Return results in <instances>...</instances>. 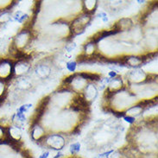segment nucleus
<instances>
[{"mask_svg": "<svg viewBox=\"0 0 158 158\" xmlns=\"http://www.w3.org/2000/svg\"><path fill=\"white\" fill-rule=\"evenodd\" d=\"M30 107H31V105H30V104L23 105V106H22L21 107H19V108L17 109V113H22V114H23L24 112H26V111L30 109Z\"/></svg>", "mask_w": 158, "mask_h": 158, "instance_id": "423d86ee", "label": "nucleus"}, {"mask_svg": "<svg viewBox=\"0 0 158 158\" xmlns=\"http://www.w3.org/2000/svg\"><path fill=\"white\" fill-rule=\"evenodd\" d=\"M67 69H69V71L73 72L76 69V62L75 61H69V63L67 64Z\"/></svg>", "mask_w": 158, "mask_h": 158, "instance_id": "0eeeda50", "label": "nucleus"}, {"mask_svg": "<svg viewBox=\"0 0 158 158\" xmlns=\"http://www.w3.org/2000/svg\"><path fill=\"white\" fill-rule=\"evenodd\" d=\"M124 119L126 120L127 122H129V123H133V122H134V120H135V118H134L133 117L128 116V117H125V118H124Z\"/></svg>", "mask_w": 158, "mask_h": 158, "instance_id": "1a4fd4ad", "label": "nucleus"}, {"mask_svg": "<svg viewBox=\"0 0 158 158\" xmlns=\"http://www.w3.org/2000/svg\"><path fill=\"white\" fill-rule=\"evenodd\" d=\"M109 75H110V76H111V77H113V76H115L116 73H114V72H111V73H109Z\"/></svg>", "mask_w": 158, "mask_h": 158, "instance_id": "f8f14e48", "label": "nucleus"}, {"mask_svg": "<svg viewBox=\"0 0 158 158\" xmlns=\"http://www.w3.org/2000/svg\"><path fill=\"white\" fill-rule=\"evenodd\" d=\"M17 85H18L19 88L24 89V88H28L30 86V83L25 79H20L19 81H17Z\"/></svg>", "mask_w": 158, "mask_h": 158, "instance_id": "20e7f679", "label": "nucleus"}, {"mask_svg": "<svg viewBox=\"0 0 158 158\" xmlns=\"http://www.w3.org/2000/svg\"><path fill=\"white\" fill-rule=\"evenodd\" d=\"M48 151H46V152H43V154L40 156V157L39 158H48Z\"/></svg>", "mask_w": 158, "mask_h": 158, "instance_id": "9b49d317", "label": "nucleus"}, {"mask_svg": "<svg viewBox=\"0 0 158 158\" xmlns=\"http://www.w3.org/2000/svg\"><path fill=\"white\" fill-rule=\"evenodd\" d=\"M98 16H99V17H100V18H101V19H102L104 22L108 21V18H107V15L105 12L99 13V15H98Z\"/></svg>", "mask_w": 158, "mask_h": 158, "instance_id": "6e6552de", "label": "nucleus"}, {"mask_svg": "<svg viewBox=\"0 0 158 158\" xmlns=\"http://www.w3.org/2000/svg\"><path fill=\"white\" fill-rule=\"evenodd\" d=\"M75 46H76V45H75V43H72L69 47H67L66 48H67V50H68V51H71L72 49H73V48H75Z\"/></svg>", "mask_w": 158, "mask_h": 158, "instance_id": "9d476101", "label": "nucleus"}, {"mask_svg": "<svg viewBox=\"0 0 158 158\" xmlns=\"http://www.w3.org/2000/svg\"><path fill=\"white\" fill-rule=\"evenodd\" d=\"M11 60H8L6 58L0 59V79L6 81L12 77L14 72Z\"/></svg>", "mask_w": 158, "mask_h": 158, "instance_id": "f257e3e1", "label": "nucleus"}, {"mask_svg": "<svg viewBox=\"0 0 158 158\" xmlns=\"http://www.w3.org/2000/svg\"><path fill=\"white\" fill-rule=\"evenodd\" d=\"M81 150V144L79 143H73L72 145L70 146V152L72 154H74V153H77L78 151H80Z\"/></svg>", "mask_w": 158, "mask_h": 158, "instance_id": "39448f33", "label": "nucleus"}, {"mask_svg": "<svg viewBox=\"0 0 158 158\" xmlns=\"http://www.w3.org/2000/svg\"><path fill=\"white\" fill-rule=\"evenodd\" d=\"M49 73H50V69L46 66H41L36 69V74L41 78L46 77L49 74Z\"/></svg>", "mask_w": 158, "mask_h": 158, "instance_id": "f03ea898", "label": "nucleus"}, {"mask_svg": "<svg viewBox=\"0 0 158 158\" xmlns=\"http://www.w3.org/2000/svg\"><path fill=\"white\" fill-rule=\"evenodd\" d=\"M14 19L17 21L18 23H23V22L26 19V17H27V15L24 14V13H23L22 11H17L15 15H14Z\"/></svg>", "mask_w": 158, "mask_h": 158, "instance_id": "7ed1b4c3", "label": "nucleus"}]
</instances>
